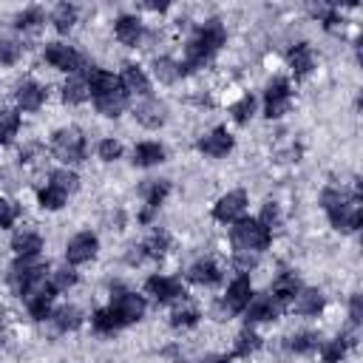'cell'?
Masks as SVG:
<instances>
[{
    "instance_id": "1",
    "label": "cell",
    "mask_w": 363,
    "mask_h": 363,
    "mask_svg": "<svg viewBox=\"0 0 363 363\" xmlns=\"http://www.w3.org/2000/svg\"><path fill=\"white\" fill-rule=\"evenodd\" d=\"M48 272V261L40 258H14V264H9L6 269V284L17 298H26L37 284L45 281Z\"/></svg>"
},
{
    "instance_id": "2",
    "label": "cell",
    "mask_w": 363,
    "mask_h": 363,
    "mask_svg": "<svg viewBox=\"0 0 363 363\" xmlns=\"http://www.w3.org/2000/svg\"><path fill=\"white\" fill-rule=\"evenodd\" d=\"M51 153L62 162V167H74V164H82L88 159V142H85V133L74 125L68 128H57L51 133Z\"/></svg>"
},
{
    "instance_id": "3",
    "label": "cell",
    "mask_w": 363,
    "mask_h": 363,
    "mask_svg": "<svg viewBox=\"0 0 363 363\" xmlns=\"http://www.w3.org/2000/svg\"><path fill=\"white\" fill-rule=\"evenodd\" d=\"M230 241L241 252H264L272 244V233L258 218L244 216L235 224H230Z\"/></svg>"
},
{
    "instance_id": "4",
    "label": "cell",
    "mask_w": 363,
    "mask_h": 363,
    "mask_svg": "<svg viewBox=\"0 0 363 363\" xmlns=\"http://www.w3.org/2000/svg\"><path fill=\"white\" fill-rule=\"evenodd\" d=\"M252 281L250 275H235L230 284H227V292L221 295V301H216L213 306V318L216 320H230L235 315H241L247 309V303L252 301Z\"/></svg>"
},
{
    "instance_id": "5",
    "label": "cell",
    "mask_w": 363,
    "mask_h": 363,
    "mask_svg": "<svg viewBox=\"0 0 363 363\" xmlns=\"http://www.w3.org/2000/svg\"><path fill=\"white\" fill-rule=\"evenodd\" d=\"M108 309L119 318L122 326H130V323H139V320L145 318V312H147V301H145V295H139V292H133V289L116 284V286H111Z\"/></svg>"
},
{
    "instance_id": "6",
    "label": "cell",
    "mask_w": 363,
    "mask_h": 363,
    "mask_svg": "<svg viewBox=\"0 0 363 363\" xmlns=\"http://www.w3.org/2000/svg\"><path fill=\"white\" fill-rule=\"evenodd\" d=\"M43 57H45V62L51 68L65 71V74H82L88 68V60L82 57V51H77L68 43H45Z\"/></svg>"
},
{
    "instance_id": "7",
    "label": "cell",
    "mask_w": 363,
    "mask_h": 363,
    "mask_svg": "<svg viewBox=\"0 0 363 363\" xmlns=\"http://www.w3.org/2000/svg\"><path fill=\"white\" fill-rule=\"evenodd\" d=\"M323 213H326L332 230H337V233H354V230L360 227V221H363V204H360V196H349V199H343V201L326 207Z\"/></svg>"
},
{
    "instance_id": "8",
    "label": "cell",
    "mask_w": 363,
    "mask_h": 363,
    "mask_svg": "<svg viewBox=\"0 0 363 363\" xmlns=\"http://www.w3.org/2000/svg\"><path fill=\"white\" fill-rule=\"evenodd\" d=\"M292 108V85L286 77H272L264 88V116L281 119Z\"/></svg>"
},
{
    "instance_id": "9",
    "label": "cell",
    "mask_w": 363,
    "mask_h": 363,
    "mask_svg": "<svg viewBox=\"0 0 363 363\" xmlns=\"http://www.w3.org/2000/svg\"><path fill=\"white\" fill-rule=\"evenodd\" d=\"M145 295H150L156 303H173V301H184L187 298V289H184V284L179 278L153 272L145 281Z\"/></svg>"
},
{
    "instance_id": "10",
    "label": "cell",
    "mask_w": 363,
    "mask_h": 363,
    "mask_svg": "<svg viewBox=\"0 0 363 363\" xmlns=\"http://www.w3.org/2000/svg\"><path fill=\"white\" fill-rule=\"evenodd\" d=\"M247 204H250L247 190H227L224 196L216 199V204H213V218H216L218 224H235L238 218L247 216Z\"/></svg>"
},
{
    "instance_id": "11",
    "label": "cell",
    "mask_w": 363,
    "mask_h": 363,
    "mask_svg": "<svg viewBox=\"0 0 363 363\" xmlns=\"http://www.w3.org/2000/svg\"><path fill=\"white\" fill-rule=\"evenodd\" d=\"M96 252H99V235L91 233V230H82V233L68 238V244H65V264L68 267L88 264V261L96 258Z\"/></svg>"
},
{
    "instance_id": "12",
    "label": "cell",
    "mask_w": 363,
    "mask_h": 363,
    "mask_svg": "<svg viewBox=\"0 0 363 363\" xmlns=\"http://www.w3.org/2000/svg\"><path fill=\"white\" fill-rule=\"evenodd\" d=\"M233 147H235V136L227 130V125H216L213 130H207L204 136L196 139V150L210 159H224Z\"/></svg>"
},
{
    "instance_id": "13",
    "label": "cell",
    "mask_w": 363,
    "mask_h": 363,
    "mask_svg": "<svg viewBox=\"0 0 363 363\" xmlns=\"http://www.w3.org/2000/svg\"><path fill=\"white\" fill-rule=\"evenodd\" d=\"M190 40H193L201 51H207L210 57H216V51L227 43V28H224V23H221L218 17H207L204 23L196 26V31H193Z\"/></svg>"
},
{
    "instance_id": "14",
    "label": "cell",
    "mask_w": 363,
    "mask_h": 363,
    "mask_svg": "<svg viewBox=\"0 0 363 363\" xmlns=\"http://www.w3.org/2000/svg\"><path fill=\"white\" fill-rule=\"evenodd\" d=\"M281 312H284V306H281L269 292H264V295H252V301L247 303V309H244L241 315H244L247 326H255V323L278 320V318H281Z\"/></svg>"
},
{
    "instance_id": "15",
    "label": "cell",
    "mask_w": 363,
    "mask_h": 363,
    "mask_svg": "<svg viewBox=\"0 0 363 363\" xmlns=\"http://www.w3.org/2000/svg\"><path fill=\"white\" fill-rule=\"evenodd\" d=\"M54 298H57V292L51 289V284H48V278H45V281L37 284L23 301H26V309H28V315H31L34 320H48L51 312H54Z\"/></svg>"
},
{
    "instance_id": "16",
    "label": "cell",
    "mask_w": 363,
    "mask_h": 363,
    "mask_svg": "<svg viewBox=\"0 0 363 363\" xmlns=\"http://www.w3.org/2000/svg\"><path fill=\"white\" fill-rule=\"evenodd\" d=\"M45 99H48V91H45V85H40L37 79H23L17 88H14V102H17V111L23 113H34V111H40L43 105H45Z\"/></svg>"
},
{
    "instance_id": "17",
    "label": "cell",
    "mask_w": 363,
    "mask_h": 363,
    "mask_svg": "<svg viewBox=\"0 0 363 363\" xmlns=\"http://www.w3.org/2000/svg\"><path fill=\"white\" fill-rule=\"evenodd\" d=\"M133 119H136L142 128H147V130H159V128H164V122H167V105H164L162 99H156V96H147V99H142V102L133 108Z\"/></svg>"
},
{
    "instance_id": "18",
    "label": "cell",
    "mask_w": 363,
    "mask_h": 363,
    "mask_svg": "<svg viewBox=\"0 0 363 363\" xmlns=\"http://www.w3.org/2000/svg\"><path fill=\"white\" fill-rule=\"evenodd\" d=\"M113 37L128 48H139L145 43V23L136 14H119L113 20Z\"/></svg>"
},
{
    "instance_id": "19",
    "label": "cell",
    "mask_w": 363,
    "mask_h": 363,
    "mask_svg": "<svg viewBox=\"0 0 363 363\" xmlns=\"http://www.w3.org/2000/svg\"><path fill=\"white\" fill-rule=\"evenodd\" d=\"M286 62H289V71H292L295 79H306L315 71V62L318 60H315V51H312L309 43H295L286 51Z\"/></svg>"
},
{
    "instance_id": "20",
    "label": "cell",
    "mask_w": 363,
    "mask_h": 363,
    "mask_svg": "<svg viewBox=\"0 0 363 363\" xmlns=\"http://www.w3.org/2000/svg\"><path fill=\"white\" fill-rule=\"evenodd\" d=\"M323 306H326V295L320 289H315V286H301V292L289 303V309L295 315H301V318H315V315L323 312Z\"/></svg>"
},
{
    "instance_id": "21",
    "label": "cell",
    "mask_w": 363,
    "mask_h": 363,
    "mask_svg": "<svg viewBox=\"0 0 363 363\" xmlns=\"http://www.w3.org/2000/svg\"><path fill=\"white\" fill-rule=\"evenodd\" d=\"M119 85L128 91V96H133V94L142 96V99L150 96V77H147V71H145L142 65H136V62H128V65L122 68Z\"/></svg>"
},
{
    "instance_id": "22",
    "label": "cell",
    "mask_w": 363,
    "mask_h": 363,
    "mask_svg": "<svg viewBox=\"0 0 363 363\" xmlns=\"http://www.w3.org/2000/svg\"><path fill=\"white\" fill-rule=\"evenodd\" d=\"M128 105H130V96H128V91H125L122 85L94 99L96 113H99V116H105V119H116V116H122V113L128 111Z\"/></svg>"
},
{
    "instance_id": "23",
    "label": "cell",
    "mask_w": 363,
    "mask_h": 363,
    "mask_svg": "<svg viewBox=\"0 0 363 363\" xmlns=\"http://www.w3.org/2000/svg\"><path fill=\"white\" fill-rule=\"evenodd\" d=\"M45 250V241L37 230H17L11 235V252L17 258H40Z\"/></svg>"
},
{
    "instance_id": "24",
    "label": "cell",
    "mask_w": 363,
    "mask_h": 363,
    "mask_svg": "<svg viewBox=\"0 0 363 363\" xmlns=\"http://www.w3.org/2000/svg\"><path fill=\"white\" fill-rule=\"evenodd\" d=\"M187 281L196 286H218L221 284V267L213 258H199L187 267Z\"/></svg>"
},
{
    "instance_id": "25",
    "label": "cell",
    "mask_w": 363,
    "mask_h": 363,
    "mask_svg": "<svg viewBox=\"0 0 363 363\" xmlns=\"http://www.w3.org/2000/svg\"><path fill=\"white\" fill-rule=\"evenodd\" d=\"M301 278L295 275V272H289V269H284V272H278L275 275V281H272V286H269V295L286 309L289 303H292V298L301 292Z\"/></svg>"
},
{
    "instance_id": "26",
    "label": "cell",
    "mask_w": 363,
    "mask_h": 363,
    "mask_svg": "<svg viewBox=\"0 0 363 363\" xmlns=\"http://www.w3.org/2000/svg\"><path fill=\"white\" fill-rule=\"evenodd\" d=\"M82 74H85L91 99H96V96L113 91V88H119V77H116V74H111V71H105V68H96V65H91V62H88V68H85Z\"/></svg>"
},
{
    "instance_id": "27",
    "label": "cell",
    "mask_w": 363,
    "mask_h": 363,
    "mask_svg": "<svg viewBox=\"0 0 363 363\" xmlns=\"http://www.w3.org/2000/svg\"><path fill=\"white\" fill-rule=\"evenodd\" d=\"M167 159V150H164V145H159V142H153V139H145V142H136L133 145V164L136 167H156V164H162Z\"/></svg>"
},
{
    "instance_id": "28",
    "label": "cell",
    "mask_w": 363,
    "mask_h": 363,
    "mask_svg": "<svg viewBox=\"0 0 363 363\" xmlns=\"http://www.w3.org/2000/svg\"><path fill=\"white\" fill-rule=\"evenodd\" d=\"M170 179H145L142 184H139V196H142V201H145V207H150V210H156L159 213V207L164 204V199L170 196Z\"/></svg>"
},
{
    "instance_id": "29",
    "label": "cell",
    "mask_w": 363,
    "mask_h": 363,
    "mask_svg": "<svg viewBox=\"0 0 363 363\" xmlns=\"http://www.w3.org/2000/svg\"><path fill=\"white\" fill-rule=\"evenodd\" d=\"M51 323H54V329L57 332H77L82 323H85V315H82V309L77 306V303H62V306H57L54 312H51V318H48Z\"/></svg>"
},
{
    "instance_id": "30",
    "label": "cell",
    "mask_w": 363,
    "mask_h": 363,
    "mask_svg": "<svg viewBox=\"0 0 363 363\" xmlns=\"http://www.w3.org/2000/svg\"><path fill=\"white\" fill-rule=\"evenodd\" d=\"M354 343H357V340H354L352 332L337 335V337H332V340H320V346H318L320 360H323V363H340V360L349 354V349H352Z\"/></svg>"
},
{
    "instance_id": "31",
    "label": "cell",
    "mask_w": 363,
    "mask_h": 363,
    "mask_svg": "<svg viewBox=\"0 0 363 363\" xmlns=\"http://www.w3.org/2000/svg\"><path fill=\"white\" fill-rule=\"evenodd\" d=\"M60 96L65 105H82L88 102V82H85V74H68V79L62 82L60 88Z\"/></svg>"
},
{
    "instance_id": "32",
    "label": "cell",
    "mask_w": 363,
    "mask_h": 363,
    "mask_svg": "<svg viewBox=\"0 0 363 363\" xmlns=\"http://www.w3.org/2000/svg\"><path fill=\"white\" fill-rule=\"evenodd\" d=\"M150 71H153V79H159L162 85H173L182 79V68H179V60L162 54V57H153L150 62Z\"/></svg>"
},
{
    "instance_id": "33",
    "label": "cell",
    "mask_w": 363,
    "mask_h": 363,
    "mask_svg": "<svg viewBox=\"0 0 363 363\" xmlns=\"http://www.w3.org/2000/svg\"><path fill=\"white\" fill-rule=\"evenodd\" d=\"M170 247H173V238H170V233L162 230V227L150 230V235L142 241V252H145V258H164Z\"/></svg>"
},
{
    "instance_id": "34",
    "label": "cell",
    "mask_w": 363,
    "mask_h": 363,
    "mask_svg": "<svg viewBox=\"0 0 363 363\" xmlns=\"http://www.w3.org/2000/svg\"><path fill=\"white\" fill-rule=\"evenodd\" d=\"M261 343H264V337L252 326H244L233 340V357H250L261 349Z\"/></svg>"
},
{
    "instance_id": "35",
    "label": "cell",
    "mask_w": 363,
    "mask_h": 363,
    "mask_svg": "<svg viewBox=\"0 0 363 363\" xmlns=\"http://www.w3.org/2000/svg\"><path fill=\"white\" fill-rule=\"evenodd\" d=\"M318 346H320V335L312 329H301L286 337V349L292 354H312V352H318Z\"/></svg>"
},
{
    "instance_id": "36",
    "label": "cell",
    "mask_w": 363,
    "mask_h": 363,
    "mask_svg": "<svg viewBox=\"0 0 363 363\" xmlns=\"http://www.w3.org/2000/svg\"><path fill=\"white\" fill-rule=\"evenodd\" d=\"M20 125H23V119H20L17 108H0V147L14 142V136L20 133Z\"/></svg>"
},
{
    "instance_id": "37",
    "label": "cell",
    "mask_w": 363,
    "mask_h": 363,
    "mask_svg": "<svg viewBox=\"0 0 363 363\" xmlns=\"http://www.w3.org/2000/svg\"><path fill=\"white\" fill-rule=\"evenodd\" d=\"M91 329H94L96 335H102V337H111V335H116V332L125 329V326L119 323V318H116L108 306H102V309H96V312L91 315Z\"/></svg>"
},
{
    "instance_id": "38",
    "label": "cell",
    "mask_w": 363,
    "mask_h": 363,
    "mask_svg": "<svg viewBox=\"0 0 363 363\" xmlns=\"http://www.w3.org/2000/svg\"><path fill=\"white\" fill-rule=\"evenodd\" d=\"M77 17H79V9H77L74 3H57L54 11H51V23H54V28H57L60 34H68V31L74 28Z\"/></svg>"
},
{
    "instance_id": "39",
    "label": "cell",
    "mask_w": 363,
    "mask_h": 363,
    "mask_svg": "<svg viewBox=\"0 0 363 363\" xmlns=\"http://www.w3.org/2000/svg\"><path fill=\"white\" fill-rule=\"evenodd\" d=\"M48 184H54V187H60L62 193L71 196V193L79 190V173L74 167H54L48 173Z\"/></svg>"
},
{
    "instance_id": "40",
    "label": "cell",
    "mask_w": 363,
    "mask_h": 363,
    "mask_svg": "<svg viewBox=\"0 0 363 363\" xmlns=\"http://www.w3.org/2000/svg\"><path fill=\"white\" fill-rule=\"evenodd\" d=\"M65 201H68V193H62L60 187H54V184H48V182L37 190V204H40L43 210L57 213V210H62V207H65Z\"/></svg>"
},
{
    "instance_id": "41",
    "label": "cell",
    "mask_w": 363,
    "mask_h": 363,
    "mask_svg": "<svg viewBox=\"0 0 363 363\" xmlns=\"http://www.w3.org/2000/svg\"><path fill=\"white\" fill-rule=\"evenodd\" d=\"M48 284H51L54 292H68V289H74L79 284V272L74 267H68V264L57 267L54 272H48Z\"/></svg>"
},
{
    "instance_id": "42",
    "label": "cell",
    "mask_w": 363,
    "mask_h": 363,
    "mask_svg": "<svg viewBox=\"0 0 363 363\" xmlns=\"http://www.w3.org/2000/svg\"><path fill=\"white\" fill-rule=\"evenodd\" d=\"M43 23H45V11L40 6H28V9L14 14V28L17 31H37Z\"/></svg>"
},
{
    "instance_id": "43",
    "label": "cell",
    "mask_w": 363,
    "mask_h": 363,
    "mask_svg": "<svg viewBox=\"0 0 363 363\" xmlns=\"http://www.w3.org/2000/svg\"><path fill=\"white\" fill-rule=\"evenodd\" d=\"M230 116L235 125H247L255 116V96L252 94H241L233 105H230Z\"/></svg>"
},
{
    "instance_id": "44",
    "label": "cell",
    "mask_w": 363,
    "mask_h": 363,
    "mask_svg": "<svg viewBox=\"0 0 363 363\" xmlns=\"http://www.w3.org/2000/svg\"><path fill=\"white\" fill-rule=\"evenodd\" d=\"M255 218H258V221H261V224H264L269 233H278V230L284 227V213H281V204H278V201H272V199H269V201H264V207H261V213H258Z\"/></svg>"
},
{
    "instance_id": "45",
    "label": "cell",
    "mask_w": 363,
    "mask_h": 363,
    "mask_svg": "<svg viewBox=\"0 0 363 363\" xmlns=\"http://www.w3.org/2000/svg\"><path fill=\"white\" fill-rule=\"evenodd\" d=\"M199 320H201V312L196 306H176L170 312V326L173 329H193V326H199Z\"/></svg>"
},
{
    "instance_id": "46",
    "label": "cell",
    "mask_w": 363,
    "mask_h": 363,
    "mask_svg": "<svg viewBox=\"0 0 363 363\" xmlns=\"http://www.w3.org/2000/svg\"><path fill=\"white\" fill-rule=\"evenodd\" d=\"M122 153H125V147H122V142L113 139V136H105V139H99V145H96V156H99V162H105V164L122 159Z\"/></svg>"
},
{
    "instance_id": "47",
    "label": "cell",
    "mask_w": 363,
    "mask_h": 363,
    "mask_svg": "<svg viewBox=\"0 0 363 363\" xmlns=\"http://www.w3.org/2000/svg\"><path fill=\"white\" fill-rule=\"evenodd\" d=\"M20 204L14 201V199H6V196H0V230H9V227H14L17 224V218H20Z\"/></svg>"
},
{
    "instance_id": "48",
    "label": "cell",
    "mask_w": 363,
    "mask_h": 363,
    "mask_svg": "<svg viewBox=\"0 0 363 363\" xmlns=\"http://www.w3.org/2000/svg\"><path fill=\"white\" fill-rule=\"evenodd\" d=\"M23 57V43L17 40H0V65H14Z\"/></svg>"
},
{
    "instance_id": "49",
    "label": "cell",
    "mask_w": 363,
    "mask_h": 363,
    "mask_svg": "<svg viewBox=\"0 0 363 363\" xmlns=\"http://www.w3.org/2000/svg\"><path fill=\"white\" fill-rule=\"evenodd\" d=\"M233 267L238 275H250V269L258 267V252H241V250H233Z\"/></svg>"
},
{
    "instance_id": "50",
    "label": "cell",
    "mask_w": 363,
    "mask_h": 363,
    "mask_svg": "<svg viewBox=\"0 0 363 363\" xmlns=\"http://www.w3.org/2000/svg\"><path fill=\"white\" fill-rule=\"evenodd\" d=\"M360 323H363V295L354 292V295L349 298V326L357 329Z\"/></svg>"
},
{
    "instance_id": "51",
    "label": "cell",
    "mask_w": 363,
    "mask_h": 363,
    "mask_svg": "<svg viewBox=\"0 0 363 363\" xmlns=\"http://www.w3.org/2000/svg\"><path fill=\"white\" fill-rule=\"evenodd\" d=\"M40 153H43V145L40 142H28L26 147H20V162L23 164H31V162H37Z\"/></svg>"
},
{
    "instance_id": "52",
    "label": "cell",
    "mask_w": 363,
    "mask_h": 363,
    "mask_svg": "<svg viewBox=\"0 0 363 363\" xmlns=\"http://www.w3.org/2000/svg\"><path fill=\"white\" fill-rule=\"evenodd\" d=\"M125 261L133 267V264H142L145 261V252H142V244H133V247H128V255H125Z\"/></svg>"
},
{
    "instance_id": "53",
    "label": "cell",
    "mask_w": 363,
    "mask_h": 363,
    "mask_svg": "<svg viewBox=\"0 0 363 363\" xmlns=\"http://www.w3.org/2000/svg\"><path fill=\"white\" fill-rule=\"evenodd\" d=\"M139 6H142L145 11H167V9H170L167 3H139Z\"/></svg>"
},
{
    "instance_id": "54",
    "label": "cell",
    "mask_w": 363,
    "mask_h": 363,
    "mask_svg": "<svg viewBox=\"0 0 363 363\" xmlns=\"http://www.w3.org/2000/svg\"><path fill=\"white\" fill-rule=\"evenodd\" d=\"M3 318H6V306L0 303V323H3Z\"/></svg>"
}]
</instances>
